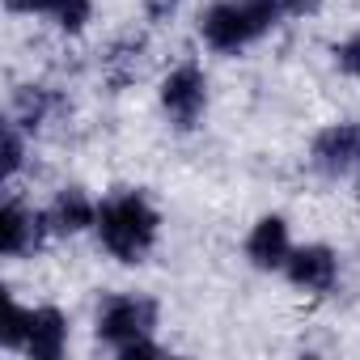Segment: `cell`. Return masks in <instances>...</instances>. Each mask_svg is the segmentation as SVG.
I'll use <instances>...</instances> for the list:
<instances>
[{
    "label": "cell",
    "mask_w": 360,
    "mask_h": 360,
    "mask_svg": "<svg viewBox=\"0 0 360 360\" xmlns=\"http://www.w3.org/2000/svg\"><path fill=\"white\" fill-rule=\"evenodd\" d=\"M297 292L305 297H326L339 288V250L326 246V242H305V246H292L284 271H280Z\"/></svg>",
    "instance_id": "cell-6"
},
{
    "label": "cell",
    "mask_w": 360,
    "mask_h": 360,
    "mask_svg": "<svg viewBox=\"0 0 360 360\" xmlns=\"http://www.w3.org/2000/svg\"><path fill=\"white\" fill-rule=\"evenodd\" d=\"M26 157H30V136L13 119H5V127H0V178H5V187L26 169Z\"/></svg>",
    "instance_id": "cell-13"
},
{
    "label": "cell",
    "mask_w": 360,
    "mask_h": 360,
    "mask_svg": "<svg viewBox=\"0 0 360 360\" xmlns=\"http://www.w3.org/2000/svg\"><path fill=\"white\" fill-rule=\"evenodd\" d=\"M157 356H165V347H161V339H157V335H153V339L131 343L127 352H119V360H157Z\"/></svg>",
    "instance_id": "cell-20"
},
{
    "label": "cell",
    "mask_w": 360,
    "mask_h": 360,
    "mask_svg": "<svg viewBox=\"0 0 360 360\" xmlns=\"http://www.w3.org/2000/svg\"><path fill=\"white\" fill-rule=\"evenodd\" d=\"M178 9H183V0H140V13L148 26H165L178 18Z\"/></svg>",
    "instance_id": "cell-18"
},
{
    "label": "cell",
    "mask_w": 360,
    "mask_h": 360,
    "mask_svg": "<svg viewBox=\"0 0 360 360\" xmlns=\"http://www.w3.org/2000/svg\"><path fill=\"white\" fill-rule=\"evenodd\" d=\"M56 9H60V0H5V13H13V18H56Z\"/></svg>",
    "instance_id": "cell-17"
},
{
    "label": "cell",
    "mask_w": 360,
    "mask_h": 360,
    "mask_svg": "<svg viewBox=\"0 0 360 360\" xmlns=\"http://www.w3.org/2000/svg\"><path fill=\"white\" fill-rule=\"evenodd\" d=\"M89 22H94V0H60V9H56V18H51V26H56L60 34H68V39L85 34Z\"/></svg>",
    "instance_id": "cell-14"
},
{
    "label": "cell",
    "mask_w": 360,
    "mask_h": 360,
    "mask_svg": "<svg viewBox=\"0 0 360 360\" xmlns=\"http://www.w3.org/2000/svg\"><path fill=\"white\" fill-rule=\"evenodd\" d=\"M157 106L165 115V123L174 131H200L212 106V89H208V72L195 60L174 64L161 81H157Z\"/></svg>",
    "instance_id": "cell-4"
},
{
    "label": "cell",
    "mask_w": 360,
    "mask_h": 360,
    "mask_svg": "<svg viewBox=\"0 0 360 360\" xmlns=\"http://www.w3.org/2000/svg\"><path fill=\"white\" fill-rule=\"evenodd\" d=\"M309 165L322 178H347L360 169V119L326 123L309 140Z\"/></svg>",
    "instance_id": "cell-7"
},
{
    "label": "cell",
    "mask_w": 360,
    "mask_h": 360,
    "mask_svg": "<svg viewBox=\"0 0 360 360\" xmlns=\"http://www.w3.org/2000/svg\"><path fill=\"white\" fill-rule=\"evenodd\" d=\"M98 204L85 187H60L47 204V221H51V233L56 238H81V233H94L98 225Z\"/></svg>",
    "instance_id": "cell-12"
},
{
    "label": "cell",
    "mask_w": 360,
    "mask_h": 360,
    "mask_svg": "<svg viewBox=\"0 0 360 360\" xmlns=\"http://www.w3.org/2000/svg\"><path fill=\"white\" fill-rule=\"evenodd\" d=\"M98 246L123 263V267H140L157 242H161V208L140 191V187H119L98 204Z\"/></svg>",
    "instance_id": "cell-1"
},
{
    "label": "cell",
    "mask_w": 360,
    "mask_h": 360,
    "mask_svg": "<svg viewBox=\"0 0 360 360\" xmlns=\"http://www.w3.org/2000/svg\"><path fill=\"white\" fill-rule=\"evenodd\" d=\"M26 326H30V305L9 301V318H5V326H0V347L22 356V347H26Z\"/></svg>",
    "instance_id": "cell-15"
},
{
    "label": "cell",
    "mask_w": 360,
    "mask_h": 360,
    "mask_svg": "<svg viewBox=\"0 0 360 360\" xmlns=\"http://www.w3.org/2000/svg\"><path fill=\"white\" fill-rule=\"evenodd\" d=\"M68 110H72V106H68V98H64L60 89L26 81V85H18V89L9 94V115H5V119H13V123L34 140V136L51 131V123H60Z\"/></svg>",
    "instance_id": "cell-8"
},
{
    "label": "cell",
    "mask_w": 360,
    "mask_h": 360,
    "mask_svg": "<svg viewBox=\"0 0 360 360\" xmlns=\"http://www.w3.org/2000/svg\"><path fill=\"white\" fill-rule=\"evenodd\" d=\"M144 68H148V39L136 34V30L115 34V39L102 47V56H98V77H102V85H106L110 94L131 89V85L144 77Z\"/></svg>",
    "instance_id": "cell-9"
},
{
    "label": "cell",
    "mask_w": 360,
    "mask_h": 360,
    "mask_svg": "<svg viewBox=\"0 0 360 360\" xmlns=\"http://www.w3.org/2000/svg\"><path fill=\"white\" fill-rule=\"evenodd\" d=\"M292 225L288 217L280 212H263L250 229H246V242H242V255L255 271H284L288 255H292Z\"/></svg>",
    "instance_id": "cell-10"
},
{
    "label": "cell",
    "mask_w": 360,
    "mask_h": 360,
    "mask_svg": "<svg viewBox=\"0 0 360 360\" xmlns=\"http://www.w3.org/2000/svg\"><path fill=\"white\" fill-rule=\"evenodd\" d=\"M51 221H47V208H34L26 200H18L13 191L0 204V255L5 259H34L47 242H51Z\"/></svg>",
    "instance_id": "cell-5"
},
{
    "label": "cell",
    "mask_w": 360,
    "mask_h": 360,
    "mask_svg": "<svg viewBox=\"0 0 360 360\" xmlns=\"http://www.w3.org/2000/svg\"><path fill=\"white\" fill-rule=\"evenodd\" d=\"M330 56H335V68H339L347 81H360V26L347 30V34L330 47Z\"/></svg>",
    "instance_id": "cell-16"
},
{
    "label": "cell",
    "mask_w": 360,
    "mask_h": 360,
    "mask_svg": "<svg viewBox=\"0 0 360 360\" xmlns=\"http://www.w3.org/2000/svg\"><path fill=\"white\" fill-rule=\"evenodd\" d=\"M157 326H161V305L148 292H106L94 314V335L110 356L127 352L140 339H153Z\"/></svg>",
    "instance_id": "cell-3"
},
{
    "label": "cell",
    "mask_w": 360,
    "mask_h": 360,
    "mask_svg": "<svg viewBox=\"0 0 360 360\" xmlns=\"http://www.w3.org/2000/svg\"><path fill=\"white\" fill-rule=\"evenodd\" d=\"M72 322L60 305H30V326H26V347L22 356L30 360H60L68 352Z\"/></svg>",
    "instance_id": "cell-11"
},
{
    "label": "cell",
    "mask_w": 360,
    "mask_h": 360,
    "mask_svg": "<svg viewBox=\"0 0 360 360\" xmlns=\"http://www.w3.org/2000/svg\"><path fill=\"white\" fill-rule=\"evenodd\" d=\"M284 26L280 0H212L200 13V39L217 56H238Z\"/></svg>",
    "instance_id": "cell-2"
},
{
    "label": "cell",
    "mask_w": 360,
    "mask_h": 360,
    "mask_svg": "<svg viewBox=\"0 0 360 360\" xmlns=\"http://www.w3.org/2000/svg\"><path fill=\"white\" fill-rule=\"evenodd\" d=\"M284 5V22H305L322 13V0H280Z\"/></svg>",
    "instance_id": "cell-19"
}]
</instances>
